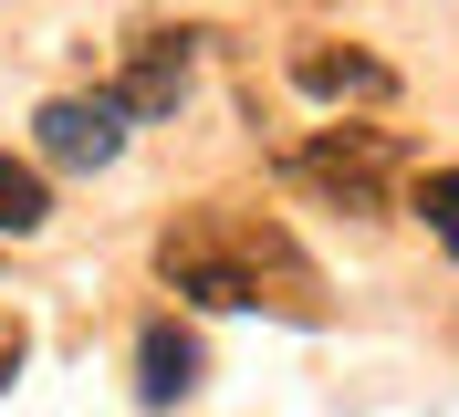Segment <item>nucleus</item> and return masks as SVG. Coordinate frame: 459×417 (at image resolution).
<instances>
[{
    "mask_svg": "<svg viewBox=\"0 0 459 417\" xmlns=\"http://www.w3.org/2000/svg\"><path fill=\"white\" fill-rule=\"evenodd\" d=\"M157 272H168V292L220 303V313H292V324H324L314 250L292 240L272 209H240V198H209V209L168 220L157 230Z\"/></svg>",
    "mask_w": 459,
    "mask_h": 417,
    "instance_id": "f257e3e1",
    "label": "nucleus"
},
{
    "mask_svg": "<svg viewBox=\"0 0 459 417\" xmlns=\"http://www.w3.org/2000/svg\"><path fill=\"white\" fill-rule=\"evenodd\" d=\"M386 167H397V136H376V126H324L314 146H292V178L344 209H386Z\"/></svg>",
    "mask_w": 459,
    "mask_h": 417,
    "instance_id": "f03ea898",
    "label": "nucleus"
},
{
    "mask_svg": "<svg viewBox=\"0 0 459 417\" xmlns=\"http://www.w3.org/2000/svg\"><path fill=\"white\" fill-rule=\"evenodd\" d=\"M31 136H42V157H53V167H115L126 115H115V94H53V105L31 115Z\"/></svg>",
    "mask_w": 459,
    "mask_h": 417,
    "instance_id": "7ed1b4c3",
    "label": "nucleus"
},
{
    "mask_svg": "<svg viewBox=\"0 0 459 417\" xmlns=\"http://www.w3.org/2000/svg\"><path fill=\"white\" fill-rule=\"evenodd\" d=\"M188 42H199V31H136V42H126V74L105 83L115 115H178V94H188Z\"/></svg>",
    "mask_w": 459,
    "mask_h": 417,
    "instance_id": "20e7f679",
    "label": "nucleus"
},
{
    "mask_svg": "<svg viewBox=\"0 0 459 417\" xmlns=\"http://www.w3.org/2000/svg\"><path fill=\"white\" fill-rule=\"evenodd\" d=\"M136 396H146V407H178V396H199V334H178L168 313L136 334Z\"/></svg>",
    "mask_w": 459,
    "mask_h": 417,
    "instance_id": "39448f33",
    "label": "nucleus"
},
{
    "mask_svg": "<svg viewBox=\"0 0 459 417\" xmlns=\"http://www.w3.org/2000/svg\"><path fill=\"white\" fill-rule=\"evenodd\" d=\"M292 83H303V94H366V105H376V94H386L397 74H386L376 53H334V42H303V53H292Z\"/></svg>",
    "mask_w": 459,
    "mask_h": 417,
    "instance_id": "423d86ee",
    "label": "nucleus"
},
{
    "mask_svg": "<svg viewBox=\"0 0 459 417\" xmlns=\"http://www.w3.org/2000/svg\"><path fill=\"white\" fill-rule=\"evenodd\" d=\"M42 220H53V198H42V167L0 157V240H31Z\"/></svg>",
    "mask_w": 459,
    "mask_h": 417,
    "instance_id": "0eeeda50",
    "label": "nucleus"
},
{
    "mask_svg": "<svg viewBox=\"0 0 459 417\" xmlns=\"http://www.w3.org/2000/svg\"><path fill=\"white\" fill-rule=\"evenodd\" d=\"M418 220H429V240L459 261V167H429V178H418Z\"/></svg>",
    "mask_w": 459,
    "mask_h": 417,
    "instance_id": "6e6552de",
    "label": "nucleus"
},
{
    "mask_svg": "<svg viewBox=\"0 0 459 417\" xmlns=\"http://www.w3.org/2000/svg\"><path fill=\"white\" fill-rule=\"evenodd\" d=\"M22 355H31V334L11 324V313H0V387H11V376H22Z\"/></svg>",
    "mask_w": 459,
    "mask_h": 417,
    "instance_id": "1a4fd4ad",
    "label": "nucleus"
}]
</instances>
